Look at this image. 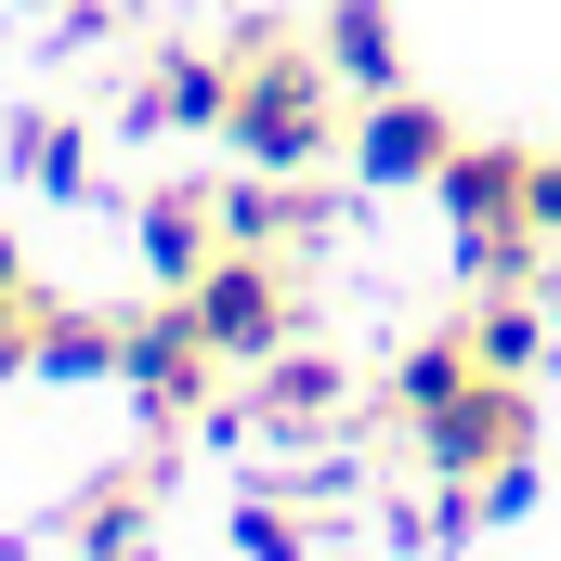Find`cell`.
I'll return each instance as SVG.
<instances>
[{"label":"cell","mask_w":561,"mask_h":561,"mask_svg":"<svg viewBox=\"0 0 561 561\" xmlns=\"http://www.w3.org/2000/svg\"><path fill=\"white\" fill-rule=\"evenodd\" d=\"M131 249H144V275H157V300H183V287L209 275V249H222V209L209 196H144V222H131Z\"/></svg>","instance_id":"obj_10"},{"label":"cell","mask_w":561,"mask_h":561,"mask_svg":"<svg viewBox=\"0 0 561 561\" xmlns=\"http://www.w3.org/2000/svg\"><path fill=\"white\" fill-rule=\"evenodd\" d=\"M222 53H236V105H222L209 144H236L249 170H327V157L353 144V118H340L353 92L327 79L313 26H236Z\"/></svg>","instance_id":"obj_1"},{"label":"cell","mask_w":561,"mask_h":561,"mask_svg":"<svg viewBox=\"0 0 561 561\" xmlns=\"http://www.w3.org/2000/svg\"><path fill=\"white\" fill-rule=\"evenodd\" d=\"M0 300H26V249L13 236H0Z\"/></svg>","instance_id":"obj_20"},{"label":"cell","mask_w":561,"mask_h":561,"mask_svg":"<svg viewBox=\"0 0 561 561\" xmlns=\"http://www.w3.org/2000/svg\"><path fill=\"white\" fill-rule=\"evenodd\" d=\"M222 105H236V53H196V39L144 53V79H131L144 131H222Z\"/></svg>","instance_id":"obj_7"},{"label":"cell","mask_w":561,"mask_h":561,"mask_svg":"<svg viewBox=\"0 0 561 561\" xmlns=\"http://www.w3.org/2000/svg\"><path fill=\"white\" fill-rule=\"evenodd\" d=\"M144 536H157V457H131V470H105V483L79 496L66 549H79V561H144Z\"/></svg>","instance_id":"obj_11"},{"label":"cell","mask_w":561,"mask_h":561,"mask_svg":"<svg viewBox=\"0 0 561 561\" xmlns=\"http://www.w3.org/2000/svg\"><path fill=\"white\" fill-rule=\"evenodd\" d=\"M536 236H561V144L536 157Z\"/></svg>","instance_id":"obj_18"},{"label":"cell","mask_w":561,"mask_h":561,"mask_svg":"<svg viewBox=\"0 0 561 561\" xmlns=\"http://www.w3.org/2000/svg\"><path fill=\"white\" fill-rule=\"evenodd\" d=\"M236 561H313L300 510H287V496H236Z\"/></svg>","instance_id":"obj_16"},{"label":"cell","mask_w":561,"mask_h":561,"mask_svg":"<svg viewBox=\"0 0 561 561\" xmlns=\"http://www.w3.org/2000/svg\"><path fill=\"white\" fill-rule=\"evenodd\" d=\"M470 353H483V379H536V366H549V313H536V287H483Z\"/></svg>","instance_id":"obj_14"},{"label":"cell","mask_w":561,"mask_h":561,"mask_svg":"<svg viewBox=\"0 0 561 561\" xmlns=\"http://www.w3.org/2000/svg\"><path fill=\"white\" fill-rule=\"evenodd\" d=\"M313 53H327V79H340L353 105H366V92H405V26H392V0H327Z\"/></svg>","instance_id":"obj_9"},{"label":"cell","mask_w":561,"mask_h":561,"mask_svg":"<svg viewBox=\"0 0 561 561\" xmlns=\"http://www.w3.org/2000/svg\"><path fill=\"white\" fill-rule=\"evenodd\" d=\"M183 313H196V340L222 366H262V353L300 340V275H287V249H209V275L183 287Z\"/></svg>","instance_id":"obj_2"},{"label":"cell","mask_w":561,"mask_h":561,"mask_svg":"<svg viewBox=\"0 0 561 561\" xmlns=\"http://www.w3.org/2000/svg\"><path fill=\"white\" fill-rule=\"evenodd\" d=\"M340 157L366 170V196H379V183H431V170L457 157V118H444L431 92H366V118H353Z\"/></svg>","instance_id":"obj_6"},{"label":"cell","mask_w":561,"mask_h":561,"mask_svg":"<svg viewBox=\"0 0 561 561\" xmlns=\"http://www.w3.org/2000/svg\"><path fill=\"white\" fill-rule=\"evenodd\" d=\"M26 300H39V287H26ZM26 300H0V392L39 379V313H26Z\"/></svg>","instance_id":"obj_17"},{"label":"cell","mask_w":561,"mask_h":561,"mask_svg":"<svg viewBox=\"0 0 561 561\" xmlns=\"http://www.w3.org/2000/svg\"><path fill=\"white\" fill-rule=\"evenodd\" d=\"M26 313H39V379H118L131 313H92V300H26Z\"/></svg>","instance_id":"obj_13"},{"label":"cell","mask_w":561,"mask_h":561,"mask_svg":"<svg viewBox=\"0 0 561 561\" xmlns=\"http://www.w3.org/2000/svg\"><path fill=\"white\" fill-rule=\"evenodd\" d=\"M470 379H483V353H470V313H457V327H419V340H405V366H392V419L419 431L431 405H457Z\"/></svg>","instance_id":"obj_12"},{"label":"cell","mask_w":561,"mask_h":561,"mask_svg":"<svg viewBox=\"0 0 561 561\" xmlns=\"http://www.w3.org/2000/svg\"><path fill=\"white\" fill-rule=\"evenodd\" d=\"M236 405H249V431H262V444H327V431L353 419V366L287 340V353H262V366H249V392H236Z\"/></svg>","instance_id":"obj_5"},{"label":"cell","mask_w":561,"mask_h":561,"mask_svg":"<svg viewBox=\"0 0 561 561\" xmlns=\"http://www.w3.org/2000/svg\"><path fill=\"white\" fill-rule=\"evenodd\" d=\"M209 209H222V249H300L327 222L313 170H249V157H236V183H209Z\"/></svg>","instance_id":"obj_8"},{"label":"cell","mask_w":561,"mask_h":561,"mask_svg":"<svg viewBox=\"0 0 561 561\" xmlns=\"http://www.w3.org/2000/svg\"><path fill=\"white\" fill-rule=\"evenodd\" d=\"M13 170L39 196H92V131L79 118H13Z\"/></svg>","instance_id":"obj_15"},{"label":"cell","mask_w":561,"mask_h":561,"mask_svg":"<svg viewBox=\"0 0 561 561\" xmlns=\"http://www.w3.org/2000/svg\"><path fill=\"white\" fill-rule=\"evenodd\" d=\"M53 13H66V26H118V0H53Z\"/></svg>","instance_id":"obj_19"},{"label":"cell","mask_w":561,"mask_h":561,"mask_svg":"<svg viewBox=\"0 0 561 561\" xmlns=\"http://www.w3.org/2000/svg\"><path fill=\"white\" fill-rule=\"evenodd\" d=\"M209 379H222V353L196 340V313H183V300H157V313H131V327H118V392H131L157 431L196 419V405H209Z\"/></svg>","instance_id":"obj_4"},{"label":"cell","mask_w":561,"mask_h":561,"mask_svg":"<svg viewBox=\"0 0 561 561\" xmlns=\"http://www.w3.org/2000/svg\"><path fill=\"white\" fill-rule=\"evenodd\" d=\"M510 457H536V379H470L457 405L419 419V470L431 483H483Z\"/></svg>","instance_id":"obj_3"}]
</instances>
